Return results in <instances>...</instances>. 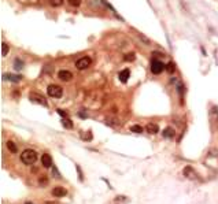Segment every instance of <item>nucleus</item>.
<instances>
[{
    "instance_id": "nucleus-1",
    "label": "nucleus",
    "mask_w": 218,
    "mask_h": 204,
    "mask_svg": "<svg viewBox=\"0 0 218 204\" xmlns=\"http://www.w3.org/2000/svg\"><path fill=\"white\" fill-rule=\"evenodd\" d=\"M21 160L24 162L25 164L30 166L34 162L37 160V152L33 151V149H25L22 154H21Z\"/></svg>"
},
{
    "instance_id": "nucleus-2",
    "label": "nucleus",
    "mask_w": 218,
    "mask_h": 204,
    "mask_svg": "<svg viewBox=\"0 0 218 204\" xmlns=\"http://www.w3.org/2000/svg\"><path fill=\"white\" fill-rule=\"evenodd\" d=\"M47 93H48V96H50V97L59 99V97H62L63 91H62V88L59 87V85H56V84H51V85H48V88H47Z\"/></svg>"
},
{
    "instance_id": "nucleus-3",
    "label": "nucleus",
    "mask_w": 218,
    "mask_h": 204,
    "mask_svg": "<svg viewBox=\"0 0 218 204\" xmlns=\"http://www.w3.org/2000/svg\"><path fill=\"white\" fill-rule=\"evenodd\" d=\"M150 68H151V73H152V74L158 75V74H161L163 70H166V64L163 62H161V60H158V59H152Z\"/></svg>"
},
{
    "instance_id": "nucleus-4",
    "label": "nucleus",
    "mask_w": 218,
    "mask_h": 204,
    "mask_svg": "<svg viewBox=\"0 0 218 204\" xmlns=\"http://www.w3.org/2000/svg\"><path fill=\"white\" fill-rule=\"evenodd\" d=\"M91 63H92V59L89 56H82V58H80L75 62V67L78 68V70H85V68H88L91 66Z\"/></svg>"
},
{
    "instance_id": "nucleus-5",
    "label": "nucleus",
    "mask_w": 218,
    "mask_h": 204,
    "mask_svg": "<svg viewBox=\"0 0 218 204\" xmlns=\"http://www.w3.org/2000/svg\"><path fill=\"white\" fill-rule=\"evenodd\" d=\"M29 100H32V101H34V103H37V104H41L44 105V107H47V100H45V97H44L43 95H40V93L37 92H32L29 93Z\"/></svg>"
},
{
    "instance_id": "nucleus-6",
    "label": "nucleus",
    "mask_w": 218,
    "mask_h": 204,
    "mask_svg": "<svg viewBox=\"0 0 218 204\" xmlns=\"http://www.w3.org/2000/svg\"><path fill=\"white\" fill-rule=\"evenodd\" d=\"M66 193H67V191H66V188H63V186H55V188L52 189V195H54L55 197H63Z\"/></svg>"
},
{
    "instance_id": "nucleus-7",
    "label": "nucleus",
    "mask_w": 218,
    "mask_h": 204,
    "mask_svg": "<svg viewBox=\"0 0 218 204\" xmlns=\"http://www.w3.org/2000/svg\"><path fill=\"white\" fill-rule=\"evenodd\" d=\"M58 77H59V80L67 82V81H70L73 78V74H71L70 71H67V70H61V71L58 73Z\"/></svg>"
},
{
    "instance_id": "nucleus-8",
    "label": "nucleus",
    "mask_w": 218,
    "mask_h": 204,
    "mask_svg": "<svg viewBox=\"0 0 218 204\" xmlns=\"http://www.w3.org/2000/svg\"><path fill=\"white\" fill-rule=\"evenodd\" d=\"M41 164H43V167H45V168L51 167L52 166V158H51L48 154L41 155Z\"/></svg>"
},
{
    "instance_id": "nucleus-9",
    "label": "nucleus",
    "mask_w": 218,
    "mask_h": 204,
    "mask_svg": "<svg viewBox=\"0 0 218 204\" xmlns=\"http://www.w3.org/2000/svg\"><path fill=\"white\" fill-rule=\"evenodd\" d=\"M174 134H176V132H174V129H173L172 126L165 127V129H163V132H162V136L165 137V138H173V137H174Z\"/></svg>"
},
{
    "instance_id": "nucleus-10",
    "label": "nucleus",
    "mask_w": 218,
    "mask_h": 204,
    "mask_svg": "<svg viewBox=\"0 0 218 204\" xmlns=\"http://www.w3.org/2000/svg\"><path fill=\"white\" fill-rule=\"evenodd\" d=\"M21 75H15V74H11V73H8V74H3V80L4 81H11V82H19L21 81Z\"/></svg>"
},
{
    "instance_id": "nucleus-11",
    "label": "nucleus",
    "mask_w": 218,
    "mask_h": 204,
    "mask_svg": "<svg viewBox=\"0 0 218 204\" xmlns=\"http://www.w3.org/2000/svg\"><path fill=\"white\" fill-rule=\"evenodd\" d=\"M129 77H131V71H129V68H124V70L119 73V81H121V82H124V84L129 80Z\"/></svg>"
},
{
    "instance_id": "nucleus-12",
    "label": "nucleus",
    "mask_w": 218,
    "mask_h": 204,
    "mask_svg": "<svg viewBox=\"0 0 218 204\" xmlns=\"http://www.w3.org/2000/svg\"><path fill=\"white\" fill-rule=\"evenodd\" d=\"M184 175L188 177V178H191V179L196 178V173H195V170H193L191 166H187L185 168H184Z\"/></svg>"
},
{
    "instance_id": "nucleus-13",
    "label": "nucleus",
    "mask_w": 218,
    "mask_h": 204,
    "mask_svg": "<svg viewBox=\"0 0 218 204\" xmlns=\"http://www.w3.org/2000/svg\"><path fill=\"white\" fill-rule=\"evenodd\" d=\"M145 130H147V133H150V134L159 133V127H158V125H155V123H148L145 126Z\"/></svg>"
},
{
    "instance_id": "nucleus-14",
    "label": "nucleus",
    "mask_w": 218,
    "mask_h": 204,
    "mask_svg": "<svg viewBox=\"0 0 218 204\" xmlns=\"http://www.w3.org/2000/svg\"><path fill=\"white\" fill-rule=\"evenodd\" d=\"M6 147H7V149H8L10 152H13V154H17V152H18L17 145H15V142H13V141H7L6 142Z\"/></svg>"
},
{
    "instance_id": "nucleus-15",
    "label": "nucleus",
    "mask_w": 218,
    "mask_h": 204,
    "mask_svg": "<svg viewBox=\"0 0 218 204\" xmlns=\"http://www.w3.org/2000/svg\"><path fill=\"white\" fill-rule=\"evenodd\" d=\"M137 38L141 41V43H144L145 45H151V40L148 37H145L143 33H137Z\"/></svg>"
},
{
    "instance_id": "nucleus-16",
    "label": "nucleus",
    "mask_w": 218,
    "mask_h": 204,
    "mask_svg": "<svg viewBox=\"0 0 218 204\" xmlns=\"http://www.w3.org/2000/svg\"><path fill=\"white\" fill-rule=\"evenodd\" d=\"M14 68H15V70H22V68H24V60L17 58V59L14 60Z\"/></svg>"
},
{
    "instance_id": "nucleus-17",
    "label": "nucleus",
    "mask_w": 218,
    "mask_h": 204,
    "mask_svg": "<svg viewBox=\"0 0 218 204\" xmlns=\"http://www.w3.org/2000/svg\"><path fill=\"white\" fill-rule=\"evenodd\" d=\"M62 125H63V127H66V129H73V122L69 119V118H63L62 119Z\"/></svg>"
},
{
    "instance_id": "nucleus-18",
    "label": "nucleus",
    "mask_w": 218,
    "mask_h": 204,
    "mask_svg": "<svg viewBox=\"0 0 218 204\" xmlns=\"http://www.w3.org/2000/svg\"><path fill=\"white\" fill-rule=\"evenodd\" d=\"M177 92H178V95H180V97L182 99V95H184V92H185V87L182 85V82H181V81L177 82Z\"/></svg>"
},
{
    "instance_id": "nucleus-19",
    "label": "nucleus",
    "mask_w": 218,
    "mask_h": 204,
    "mask_svg": "<svg viewBox=\"0 0 218 204\" xmlns=\"http://www.w3.org/2000/svg\"><path fill=\"white\" fill-rule=\"evenodd\" d=\"M131 132L136 133V134H140V133H143V127L140 125H133V126H131Z\"/></svg>"
},
{
    "instance_id": "nucleus-20",
    "label": "nucleus",
    "mask_w": 218,
    "mask_h": 204,
    "mask_svg": "<svg viewBox=\"0 0 218 204\" xmlns=\"http://www.w3.org/2000/svg\"><path fill=\"white\" fill-rule=\"evenodd\" d=\"M8 51H10V47H8V44H7V43H3V44H1V56H7Z\"/></svg>"
},
{
    "instance_id": "nucleus-21",
    "label": "nucleus",
    "mask_w": 218,
    "mask_h": 204,
    "mask_svg": "<svg viewBox=\"0 0 218 204\" xmlns=\"http://www.w3.org/2000/svg\"><path fill=\"white\" fill-rule=\"evenodd\" d=\"M174 70H176V64L173 62H170V63L166 64V71H168V73L172 74V73H174Z\"/></svg>"
},
{
    "instance_id": "nucleus-22",
    "label": "nucleus",
    "mask_w": 218,
    "mask_h": 204,
    "mask_svg": "<svg viewBox=\"0 0 218 204\" xmlns=\"http://www.w3.org/2000/svg\"><path fill=\"white\" fill-rule=\"evenodd\" d=\"M124 59L126 60V62H133V60L136 59V55H135L133 52H129V54H126V55H125Z\"/></svg>"
},
{
    "instance_id": "nucleus-23",
    "label": "nucleus",
    "mask_w": 218,
    "mask_h": 204,
    "mask_svg": "<svg viewBox=\"0 0 218 204\" xmlns=\"http://www.w3.org/2000/svg\"><path fill=\"white\" fill-rule=\"evenodd\" d=\"M52 177H54V178H56V179L62 178V177H61V174H59V171L56 170V167L54 166V164H52Z\"/></svg>"
},
{
    "instance_id": "nucleus-24",
    "label": "nucleus",
    "mask_w": 218,
    "mask_h": 204,
    "mask_svg": "<svg viewBox=\"0 0 218 204\" xmlns=\"http://www.w3.org/2000/svg\"><path fill=\"white\" fill-rule=\"evenodd\" d=\"M50 1V4L52 7H59V6H62V3H63V0H48Z\"/></svg>"
},
{
    "instance_id": "nucleus-25",
    "label": "nucleus",
    "mask_w": 218,
    "mask_h": 204,
    "mask_svg": "<svg viewBox=\"0 0 218 204\" xmlns=\"http://www.w3.org/2000/svg\"><path fill=\"white\" fill-rule=\"evenodd\" d=\"M75 168H77V173H78V179H80V182L84 181V174L81 171V167L78 166V164H75Z\"/></svg>"
},
{
    "instance_id": "nucleus-26",
    "label": "nucleus",
    "mask_w": 218,
    "mask_h": 204,
    "mask_svg": "<svg viewBox=\"0 0 218 204\" xmlns=\"http://www.w3.org/2000/svg\"><path fill=\"white\" fill-rule=\"evenodd\" d=\"M67 1L69 4L73 7H80V4H81V0H67Z\"/></svg>"
},
{
    "instance_id": "nucleus-27",
    "label": "nucleus",
    "mask_w": 218,
    "mask_h": 204,
    "mask_svg": "<svg viewBox=\"0 0 218 204\" xmlns=\"http://www.w3.org/2000/svg\"><path fill=\"white\" fill-rule=\"evenodd\" d=\"M38 184H40V185H47V184H48L47 177H45V175H41V177L38 178Z\"/></svg>"
},
{
    "instance_id": "nucleus-28",
    "label": "nucleus",
    "mask_w": 218,
    "mask_h": 204,
    "mask_svg": "<svg viewBox=\"0 0 218 204\" xmlns=\"http://www.w3.org/2000/svg\"><path fill=\"white\" fill-rule=\"evenodd\" d=\"M82 138H84L85 141H91V140H92V133H91V132H87V136H82Z\"/></svg>"
},
{
    "instance_id": "nucleus-29",
    "label": "nucleus",
    "mask_w": 218,
    "mask_h": 204,
    "mask_svg": "<svg viewBox=\"0 0 218 204\" xmlns=\"http://www.w3.org/2000/svg\"><path fill=\"white\" fill-rule=\"evenodd\" d=\"M56 111H58V114H59L61 117H63V118H67V112L65 111V110H61V108H59V110H56Z\"/></svg>"
},
{
    "instance_id": "nucleus-30",
    "label": "nucleus",
    "mask_w": 218,
    "mask_h": 204,
    "mask_svg": "<svg viewBox=\"0 0 218 204\" xmlns=\"http://www.w3.org/2000/svg\"><path fill=\"white\" fill-rule=\"evenodd\" d=\"M115 200H117V201H128V197H125V196H117Z\"/></svg>"
},
{
    "instance_id": "nucleus-31",
    "label": "nucleus",
    "mask_w": 218,
    "mask_h": 204,
    "mask_svg": "<svg viewBox=\"0 0 218 204\" xmlns=\"http://www.w3.org/2000/svg\"><path fill=\"white\" fill-rule=\"evenodd\" d=\"M78 117L82 118V119H85V118H88L87 114H84V112H78Z\"/></svg>"
},
{
    "instance_id": "nucleus-32",
    "label": "nucleus",
    "mask_w": 218,
    "mask_h": 204,
    "mask_svg": "<svg viewBox=\"0 0 218 204\" xmlns=\"http://www.w3.org/2000/svg\"><path fill=\"white\" fill-rule=\"evenodd\" d=\"M210 156H218V149H217V151H215V149H214V151H211V152H210Z\"/></svg>"
},
{
    "instance_id": "nucleus-33",
    "label": "nucleus",
    "mask_w": 218,
    "mask_h": 204,
    "mask_svg": "<svg viewBox=\"0 0 218 204\" xmlns=\"http://www.w3.org/2000/svg\"><path fill=\"white\" fill-rule=\"evenodd\" d=\"M25 204H33V203H32V201H26Z\"/></svg>"
}]
</instances>
